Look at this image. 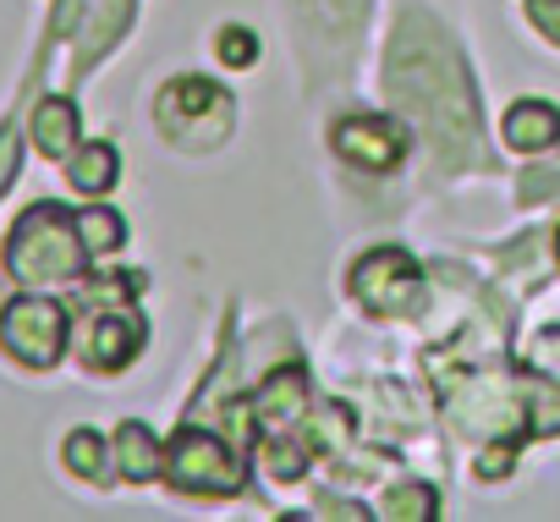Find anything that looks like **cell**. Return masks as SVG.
<instances>
[{
  "mask_svg": "<svg viewBox=\"0 0 560 522\" xmlns=\"http://www.w3.org/2000/svg\"><path fill=\"white\" fill-rule=\"evenodd\" d=\"M78 231H83V247H89V253H110V247H121V236H127L121 214H116V209H100V204L78 214Z\"/></svg>",
  "mask_w": 560,
  "mask_h": 522,
  "instance_id": "15",
  "label": "cell"
},
{
  "mask_svg": "<svg viewBox=\"0 0 560 522\" xmlns=\"http://www.w3.org/2000/svg\"><path fill=\"white\" fill-rule=\"evenodd\" d=\"M67 467L72 473H83V478H105V440L94 434V429H78L72 440H67Z\"/></svg>",
  "mask_w": 560,
  "mask_h": 522,
  "instance_id": "17",
  "label": "cell"
},
{
  "mask_svg": "<svg viewBox=\"0 0 560 522\" xmlns=\"http://www.w3.org/2000/svg\"><path fill=\"white\" fill-rule=\"evenodd\" d=\"M385 94L401 105L445 154V165H472L483 149V121H478V94L467 78L462 50L429 12H407L390 34V61H385Z\"/></svg>",
  "mask_w": 560,
  "mask_h": 522,
  "instance_id": "1",
  "label": "cell"
},
{
  "mask_svg": "<svg viewBox=\"0 0 560 522\" xmlns=\"http://www.w3.org/2000/svg\"><path fill=\"white\" fill-rule=\"evenodd\" d=\"M34 143L50 154V160H61V154H72L78 149V105L72 100H39L34 105Z\"/></svg>",
  "mask_w": 560,
  "mask_h": 522,
  "instance_id": "11",
  "label": "cell"
},
{
  "mask_svg": "<svg viewBox=\"0 0 560 522\" xmlns=\"http://www.w3.org/2000/svg\"><path fill=\"white\" fill-rule=\"evenodd\" d=\"M352 298L369 314H380V320H401L423 298V270L401 247H374V253L358 258V270H352Z\"/></svg>",
  "mask_w": 560,
  "mask_h": 522,
  "instance_id": "5",
  "label": "cell"
},
{
  "mask_svg": "<svg viewBox=\"0 0 560 522\" xmlns=\"http://www.w3.org/2000/svg\"><path fill=\"white\" fill-rule=\"evenodd\" d=\"M165 473L187 495H242V484H247L242 456L209 429H182L165 451Z\"/></svg>",
  "mask_w": 560,
  "mask_h": 522,
  "instance_id": "4",
  "label": "cell"
},
{
  "mask_svg": "<svg viewBox=\"0 0 560 522\" xmlns=\"http://www.w3.org/2000/svg\"><path fill=\"white\" fill-rule=\"evenodd\" d=\"M555 253H560V231H555Z\"/></svg>",
  "mask_w": 560,
  "mask_h": 522,
  "instance_id": "23",
  "label": "cell"
},
{
  "mask_svg": "<svg viewBox=\"0 0 560 522\" xmlns=\"http://www.w3.org/2000/svg\"><path fill=\"white\" fill-rule=\"evenodd\" d=\"M220 61H225V67H253V61H258V39H253L247 28H225V34H220Z\"/></svg>",
  "mask_w": 560,
  "mask_h": 522,
  "instance_id": "18",
  "label": "cell"
},
{
  "mask_svg": "<svg viewBox=\"0 0 560 522\" xmlns=\"http://www.w3.org/2000/svg\"><path fill=\"white\" fill-rule=\"evenodd\" d=\"M336 149L363 171H396L407 160V132L396 116H347L336 127Z\"/></svg>",
  "mask_w": 560,
  "mask_h": 522,
  "instance_id": "7",
  "label": "cell"
},
{
  "mask_svg": "<svg viewBox=\"0 0 560 522\" xmlns=\"http://www.w3.org/2000/svg\"><path fill=\"white\" fill-rule=\"evenodd\" d=\"M83 231H78V214H67L61 204H34L18 225H12V242H7V265L18 281L28 287H45V281H78L83 276Z\"/></svg>",
  "mask_w": 560,
  "mask_h": 522,
  "instance_id": "2",
  "label": "cell"
},
{
  "mask_svg": "<svg viewBox=\"0 0 560 522\" xmlns=\"http://www.w3.org/2000/svg\"><path fill=\"white\" fill-rule=\"evenodd\" d=\"M116 182V149L110 143H83L72 154V187L78 193H105Z\"/></svg>",
  "mask_w": 560,
  "mask_h": 522,
  "instance_id": "14",
  "label": "cell"
},
{
  "mask_svg": "<svg viewBox=\"0 0 560 522\" xmlns=\"http://www.w3.org/2000/svg\"><path fill=\"white\" fill-rule=\"evenodd\" d=\"M303 402H308V374H303V369L269 374L264 391H258V424H264V434L298 424V418H303Z\"/></svg>",
  "mask_w": 560,
  "mask_h": 522,
  "instance_id": "9",
  "label": "cell"
},
{
  "mask_svg": "<svg viewBox=\"0 0 560 522\" xmlns=\"http://www.w3.org/2000/svg\"><path fill=\"white\" fill-rule=\"evenodd\" d=\"M478 473H483V478H505V473H511V440L489 445V451H483V462H478Z\"/></svg>",
  "mask_w": 560,
  "mask_h": 522,
  "instance_id": "22",
  "label": "cell"
},
{
  "mask_svg": "<svg viewBox=\"0 0 560 522\" xmlns=\"http://www.w3.org/2000/svg\"><path fill=\"white\" fill-rule=\"evenodd\" d=\"M560 138V111L549 105V100H516L511 111H505V143L511 149H549Z\"/></svg>",
  "mask_w": 560,
  "mask_h": 522,
  "instance_id": "10",
  "label": "cell"
},
{
  "mask_svg": "<svg viewBox=\"0 0 560 522\" xmlns=\"http://www.w3.org/2000/svg\"><path fill=\"white\" fill-rule=\"evenodd\" d=\"M18 165H23V143H18V121L0 127V193L18 182Z\"/></svg>",
  "mask_w": 560,
  "mask_h": 522,
  "instance_id": "20",
  "label": "cell"
},
{
  "mask_svg": "<svg viewBox=\"0 0 560 522\" xmlns=\"http://www.w3.org/2000/svg\"><path fill=\"white\" fill-rule=\"evenodd\" d=\"M138 347H143L138 314H100L94 336H89V363L94 369H127V358H138Z\"/></svg>",
  "mask_w": 560,
  "mask_h": 522,
  "instance_id": "8",
  "label": "cell"
},
{
  "mask_svg": "<svg viewBox=\"0 0 560 522\" xmlns=\"http://www.w3.org/2000/svg\"><path fill=\"white\" fill-rule=\"evenodd\" d=\"M434 511H440V500L429 484H401L385 495V517H396V522H429Z\"/></svg>",
  "mask_w": 560,
  "mask_h": 522,
  "instance_id": "16",
  "label": "cell"
},
{
  "mask_svg": "<svg viewBox=\"0 0 560 522\" xmlns=\"http://www.w3.org/2000/svg\"><path fill=\"white\" fill-rule=\"evenodd\" d=\"M0 341L28 369H50L67 352V309L56 298H18L0 314Z\"/></svg>",
  "mask_w": 560,
  "mask_h": 522,
  "instance_id": "6",
  "label": "cell"
},
{
  "mask_svg": "<svg viewBox=\"0 0 560 522\" xmlns=\"http://www.w3.org/2000/svg\"><path fill=\"white\" fill-rule=\"evenodd\" d=\"M555 193H560V160H549V165H538V171L522 176V198H527V204H544V198H555Z\"/></svg>",
  "mask_w": 560,
  "mask_h": 522,
  "instance_id": "19",
  "label": "cell"
},
{
  "mask_svg": "<svg viewBox=\"0 0 560 522\" xmlns=\"http://www.w3.org/2000/svg\"><path fill=\"white\" fill-rule=\"evenodd\" d=\"M160 132L182 149H214L231 132V94L209 78H176L160 94Z\"/></svg>",
  "mask_w": 560,
  "mask_h": 522,
  "instance_id": "3",
  "label": "cell"
},
{
  "mask_svg": "<svg viewBox=\"0 0 560 522\" xmlns=\"http://www.w3.org/2000/svg\"><path fill=\"white\" fill-rule=\"evenodd\" d=\"M165 451L154 445V434L143 429V424H121L116 429V462H121V473L132 478V484H149V478H160V462Z\"/></svg>",
  "mask_w": 560,
  "mask_h": 522,
  "instance_id": "12",
  "label": "cell"
},
{
  "mask_svg": "<svg viewBox=\"0 0 560 522\" xmlns=\"http://www.w3.org/2000/svg\"><path fill=\"white\" fill-rule=\"evenodd\" d=\"M527 18H533V28H538L544 39L560 45V0H527Z\"/></svg>",
  "mask_w": 560,
  "mask_h": 522,
  "instance_id": "21",
  "label": "cell"
},
{
  "mask_svg": "<svg viewBox=\"0 0 560 522\" xmlns=\"http://www.w3.org/2000/svg\"><path fill=\"white\" fill-rule=\"evenodd\" d=\"M127 12H132V0H105V7L94 12V28L83 34V50H78V72L94 67V61L116 45V34L127 28Z\"/></svg>",
  "mask_w": 560,
  "mask_h": 522,
  "instance_id": "13",
  "label": "cell"
}]
</instances>
